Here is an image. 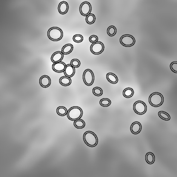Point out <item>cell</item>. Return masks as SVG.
<instances>
[{
  "instance_id": "1",
  "label": "cell",
  "mask_w": 177,
  "mask_h": 177,
  "mask_svg": "<svg viewBox=\"0 0 177 177\" xmlns=\"http://www.w3.org/2000/svg\"><path fill=\"white\" fill-rule=\"evenodd\" d=\"M83 139L85 143L90 147H95L97 145L98 142L97 136L92 131H88L85 133L84 134Z\"/></svg>"
},
{
  "instance_id": "2",
  "label": "cell",
  "mask_w": 177,
  "mask_h": 177,
  "mask_svg": "<svg viewBox=\"0 0 177 177\" xmlns=\"http://www.w3.org/2000/svg\"><path fill=\"white\" fill-rule=\"evenodd\" d=\"M83 110L79 107H71L67 113V116L71 121H75L82 118Z\"/></svg>"
},
{
  "instance_id": "3",
  "label": "cell",
  "mask_w": 177,
  "mask_h": 177,
  "mask_svg": "<svg viewBox=\"0 0 177 177\" xmlns=\"http://www.w3.org/2000/svg\"><path fill=\"white\" fill-rule=\"evenodd\" d=\"M48 37L53 41H58L63 37V32L58 27H52L48 31Z\"/></svg>"
},
{
  "instance_id": "4",
  "label": "cell",
  "mask_w": 177,
  "mask_h": 177,
  "mask_svg": "<svg viewBox=\"0 0 177 177\" xmlns=\"http://www.w3.org/2000/svg\"><path fill=\"white\" fill-rule=\"evenodd\" d=\"M163 96L159 93H154L150 96V104L153 107H159L163 104Z\"/></svg>"
},
{
  "instance_id": "5",
  "label": "cell",
  "mask_w": 177,
  "mask_h": 177,
  "mask_svg": "<svg viewBox=\"0 0 177 177\" xmlns=\"http://www.w3.org/2000/svg\"><path fill=\"white\" fill-rule=\"evenodd\" d=\"M84 82L86 85L91 86L94 83L95 76L92 70L87 69L84 72L83 75Z\"/></svg>"
},
{
  "instance_id": "6",
  "label": "cell",
  "mask_w": 177,
  "mask_h": 177,
  "mask_svg": "<svg viewBox=\"0 0 177 177\" xmlns=\"http://www.w3.org/2000/svg\"><path fill=\"white\" fill-rule=\"evenodd\" d=\"M136 41L133 36L129 34H125L120 38L121 44L125 47H131L135 43Z\"/></svg>"
},
{
  "instance_id": "7",
  "label": "cell",
  "mask_w": 177,
  "mask_h": 177,
  "mask_svg": "<svg viewBox=\"0 0 177 177\" xmlns=\"http://www.w3.org/2000/svg\"><path fill=\"white\" fill-rule=\"evenodd\" d=\"M133 110L136 113L142 115L147 112V107L144 102L137 101L133 104Z\"/></svg>"
},
{
  "instance_id": "8",
  "label": "cell",
  "mask_w": 177,
  "mask_h": 177,
  "mask_svg": "<svg viewBox=\"0 0 177 177\" xmlns=\"http://www.w3.org/2000/svg\"><path fill=\"white\" fill-rule=\"evenodd\" d=\"M104 46L101 42H97L93 43L90 46V50L93 54L99 55L104 52Z\"/></svg>"
},
{
  "instance_id": "9",
  "label": "cell",
  "mask_w": 177,
  "mask_h": 177,
  "mask_svg": "<svg viewBox=\"0 0 177 177\" xmlns=\"http://www.w3.org/2000/svg\"><path fill=\"white\" fill-rule=\"evenodd\" d=\"M92 11L91 4L88 2H84L80 7V13L84 16H87Z\"/></svg>"
},
{
  "instance_id": "10",
  "label": "cell",
  "mask_w": 177,
  "mask_h": 177,
  "mask_svg": "<svg viewBox=\"0 0 177 177\" xmlns=\"http://www.w3.org/2000/svg\"><path fill=\"white\" fill-rule=\"evenodd\" d=\"M66 67V64L63 62L60 61L57 63H54L52 66L53 69L54 71L58 73L63 72L65 70Z\"/></svg>"
},
{
  "instance_id": "11",
  "label": "cell",
  "mask_w": 177,
  "mask_h": 177,
  "mask_svg": "<svg viewBox=\"0 0 177 177\" xmlns=\"http://www.w3.org/2000/svg\"><path fill=\"white\" fill-rule=\"evenodd\" d=\"M40 85L44 88L49 87L51 84L50 78L47 76H43L40 79Z\"/></svg>"
},
{
  "instance_id": "12",
  "label": "cell",
  "mask_w": 177,
  "mask_h": 177,
  "mask_svg": "<svg viewBox=\"0 0 177 177\" xmlns=\"http://www.w3.org/2000/svg\"><path fill=\"white\" fill-rule=\"evenodd\" d=\"M142 130L141 124L138 121H135L131 124L130 130L133 134H138Z\"/></svg>"
},
{
  "instance_id": "13",
  "label": "cell",
  "mask_w": 177,
  "mask_h": 177,
  "mask_svg": "<svg viewBox=\"0 0 177 177\" xmlns=\"http://www.w3.org/2000/svg\"><path fill=\"white\" fill-rule=\"evenodd\" d=\"M58 11L59 12L60 14L62 15H64L67 13L69 10V5L68 3L65 1H62L60 2L58 5Z\"/></svg>"
},
{
  "instance_id": "14",
  "label": "cell",
  "mask_w": 177,
  "mask_h": 177,
  "mask_svg": "<svg viewBox=\"0 0 177 177\" xmlns=\"http://www.w3.org/2000/svg\"><path fill=\"white\" fill-rule=\"evenodd\" d=\"M76 72L75 68H74L73 66L71 64H67L66 65V69L64 71V73L65 76H68L69 78H71L74 75Z\"/></svg>"
},
{
  "instance_id": "15",
  "label": "cell",
  "mask_w": 177,
  "mask_h": 177,
  "mask_svg": "<svg viewBox=\"0 0 177 177\" xmlns=\"http://www.w3.org/2000/svg\"><path fill=\"white\" fill-rule=\"evenodd\" d=\"M64 58V54L61 52H56L53 54L51 57V60L53 63H57L61 61Z\"/></svg>"
},
{
  "instance_id": "16",
  "label": "cell",
  "mask_w": 177,
  "mask_h": 177,
  "mask_svg": "<svg viewBox=\"0 0 177 177\" xmlns=\"http://www.w3.org/2000/svg\"><path fill=\"white\" fill-rule=\"evenodd\" d=\"M107 79L109 82L112 84H116L118 82V78L115 74L109 73L107 75Z\"/></svg>"
},
{
  "instance_id": "17",
  "label": "cell",
  "mask_w": 177,
  "mask_h": 177,
  "mask_svg": "<svg viewBox=\"0 0 177 177\" xmlns=\"http://www.w3.org/2000/svg\"><path fill=\"white\" fill-rule=\"evenodd\" d=\"M73 50V46L72 44H66L62 48L61 52L64 55H68L71 53Z\"/></svg>"
},
{
  "instance_id": "18",
  "label": "cell",
  "mask_w": 177,
  "mask_h": 177,
  "mask_svg": "<svg viewBox=\"0 0 177 177\" xmlns=\"http://www.w3.org/2000/svg\"><path fill=\"white\" fill-rule=\"evenodd\" d=\"M59 83L61 85L67 86L71 84V80L68 76H62L60 79Z\"/></svg>"
},
{
  "instance_id": "19",
  "label": "cell",
  "mask_w": 177,
  "mask_h": 177,
  "mask_svg": "<svg viewBox=\"0 0 177 177\" xmlns=\"http://www.w3.org/2000/svg\"><path fill=\"white\" fill-rule=\"evenodd\" d=\"M145 160L149 164H152L155 161V156L152 152H148L145 156Z\"/></svg>"
},
{
  "instance_id": "20",
  "label": "cell",
  "mask_w": 177,
  "mask_h": 177,
  "mask_svg": "<svg viewBox=\"0 0 177 177\" xmlns=\"http://www.w3.org/2000/svg\"><path fill=\"white\" fill-rule=\"evenodd\" d=\"M134 94V91L131 88H126V89L124 90L123 96L125 98H130Z\"/></svg>"
},
{
  "instance_id": "21",
  "label": "cell",
  "mask_w": 177,
  "mask_h": 177,
  "mask_svg": "<svg viewBox=\"0 0 177 177\" xmlns=\"http://www.w3.org/2000/svg\"><path fill=\"white\" fill-rule=\"evenodd\" d=\"M74 125L78 129H82L85 126V123L82 119H78L74 122Z\"/></svg>"
},
{
  "instance_id": "22",
  "label": "cell",
  "mask_w": 177,
  "mask_h": 177,
  "mask_svg": "<svg viewBox=\"0 0 177 177\" xmlns=\"http://www.w3.org/2000/svg\"><path fill=\"white\" fill-rule=\"evenodd\" d=\"M57 113L59 116H64L67 115L68 110L64 107H59L57 109Z\"/></svg>"
},
{
  "instance_id": "23",
  "label": "cell",
  "mask_w": 177,
  "mask_h": 177,
  "mask_svg": "<svg viewBox=\"0 0 177 177\" xmlns=\"http://www.w3.org/2000/svg\"><path fill=\"white\" fill-rule=\"evenodd\" d=\"M95 20L96 17L94 14H90L86 16V21L88 24H94V22H95Z\"/></svg>"
},
{
  "instance_id": "24",
  "label": "cell",
  "mask_w": 177,
  "mask_h": 177,
  "mask_svg": "<svg viewBox=\"0 0 177 177\" xmlns=\"http://www.w3.org/2000/svg\"><path fill=\"white\" fill-rule=\"evenodd\" d=\"M116 28L113 26H110L107 30V34L110 36H113L116 33Z\"/></svg>"
},
{
  "instance_id": "25",
  "label": "cell",
  "mask_w": 177,
  "mask_h": 177,
  "mask_svg": "<svg viewBox=\"0 0 177 177\" xmlns=\"http://www.w3.org/2000/svg\"><path fill=\"white\" fill-rule=\"evenodd\" d=\"M158 116L161 118L164 119V120H165V121H169L170 119V116H169V114L167 113V112H159Z\"/></svg>"
},
{
  "instance_id": "26",
  "label": "cell",
  "mask_w": 177,
  "mask_h": 177,
  "mask_svg": "<svg viewBox=\"0 0 177 177\" xmlns=\"http://www.w3.org/2000/svg\"><path fill=\"white\" fill-rule=\"evenodd\" d=\"M100 104L101 106L104 107H107L111 105V101L109 99L107 98H104L102 99L100 101Z\"/></svg>"
},
{
  "instance_id": "27",
  "label": "cell",
  "mask_w": 177,
  "mask_h": 177,
  "mask_svg": "<svg viewBox=\"0 0 177 177\" xmlns=\"http://www.w3.org/2000/svg\"><path fill=\"white\" fill-rule=\"evenodd\" d=\"M93 93L94 95L96 96H100L103 94V90L100 87H96L93 88Z\"/></svg>"
},
{
  "instance_id": "28",
  "label": "cell",
  "mask_w": 177,
  "mask_h": 177,
  "mask_svg": "<svg viewBox=\"0 0 177 177\" xmlns=\"http://www.w3.org/2000/svg\"><path fill=\"white\" fill-rule=\"evenodd\" d=\"M73 40L76 43H81L83 40V36L81 34H76L74 36Z\"/></svg>"
},
{
  "instance_id": "29",
  "label": "cell",
  "mask_w": 177,
  "mask_h": 177,
  "mask_svg": "<svg viewBox=\"0 0 177 177\" xmlns=\"http://www.w3.org/2000/svg\"><path fill=\"white\" fill-rule=\"evenodd\" d=\"M70 64L73 66L74 68H78L81 65V62H80L79 60L77 59H73L72 60Z\"/></svg>"
},
{
  "instance_id": "30",
  "label": "cell",
  "mask_w": 177,
  "mask_h": 177,
  "mask_svg": "<svg viewBox=\"0 0 177 177\" xmlns=\"http://www.w3.org/2000/svg\"><path fill=\"white\" fill-rule=\"evenodd\" d=\"M171 70L175 73H177V62H173L170 64Z\"/></svg>"
},
{
  "instance_id": "31",
  "label": "cell",
  "mask_w": 177,
  "mask_h": 177,
  "mask_svg": "<svg viewBox=\"0 0 177 177\" xmlns=\"http://www.w3.org/2000/svg\"><path fill=\"white\" fill-rule=\"evenodd\" d=\"M89 40H90V42H91L92 43H94L98 42V36H97L93 35V36H90Z\"/></svg>"
}]
</instances>
